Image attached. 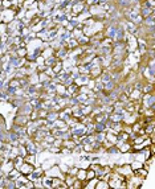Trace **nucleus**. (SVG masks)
I'll list each match as a JSON object with an SVG mask.
<instances>
[{"label": "nucleus", "mask_w": 155, "mask_h": 189, "mask_svg": "<svg viewBox=\"0 0 155 189\" xmlns=\"http://www.w3.org/2000/svg\"><path fill=\"white\" fill-rule=\"evenodd\" d=\"M32 171H33V165H29V164H24V165L20 168V172L24 173V175H27V173H30Z\"/></svg>", "instance_id": "nucleus-1"}, {"label": "nucleus", "mask_w": 155, "mask_h": 189, "mask_svg": "<svg viewBox=\"0 0 155 189\" xmlns=\"http://www.w3.org/2000/svg\"><path fill=\"white\" fill-rule=\"evenodd\" d=\"M86 179V171H78V180Z\"/></svg>", "instance_id": "nucleus-2"}]
</instances>
